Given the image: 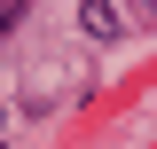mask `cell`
<instances>
[{
    "label": "cell",
    "instance_id": "6da1fadb",
    "mask_svg": "<svg viewBox=\"0 0 157 149\" xmlns=\"http://www.w3.org/2000/svg\"><path fill=\"white\" fill-rule=\"evenodd\" d=\"M24 24V0H0V32H16Z\"/></svg>",
    "mask_w": 157,
    "mask_h": 149
},
{
    "label": "cell",
    "instance_id": "7a4b0ae2",
    "mask_svg": "<svg viewBox=\"0 0 157 149\" xmlns=\"http://www.w3.org/2000/svg\"><path fill=\"white\" fill-rule=\"evenodd\" d=\"M0 126H8V102H0Z\"/></svg>",
    "mask_w": 157,
    "mask_h": 149
},
{
    "label": "cell",
    "instance_id": "3957f363",
    "mask_svg": "<svg viewBox=\"0 0 157 149\" xmlns=\"http://www.w3.org/2000/svg\"><path fill=\"white\" fill-rule=\"evenodd\" d=\"M0 149H8V141H0Z\"/></svg>",
    "mask_w": 157,
    "mask_h": 149
}]
</instances>
